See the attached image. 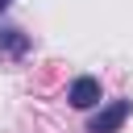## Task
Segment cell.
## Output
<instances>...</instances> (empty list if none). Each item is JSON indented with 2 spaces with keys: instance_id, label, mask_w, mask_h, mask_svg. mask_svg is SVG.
<instances>
[{
  "instance_id": "obj_1",
  "label": "cell",
  "mask_w": 133,
  "mask_h": 133,
  "mask_svg": "<svg viewBox=\"0 0 133 133\" xmlns=\"http://www.w3.org/2000/svg\"><path fill=\"white\" fill-rule=\"evenodd\" d=\"M129 112H133V100H112V104H104V108L87 121V133H116V129L129 121Z\"/></svg>"
},
{
  "instance_id": "obj_4",
  "label": "cell",
  "mask_w": 133,
  "mask_h": 133,
  "mask_svg": "<svg viewBox=\"0 0 133 133\" xmlns=\"http://www.w3.org/2000/svg\"><path fill=\"white\" fill-rule=\"evenodd\" d=\"M8 4H12V0H0V12H4V8H8Z\"/></svg>"
},
{
  "instance_id": "obj_2",
  "label": "cell",
  "mask_w": 133,
  "mask_h": 133,
  "mask_svg": "<svg viewBox=\"0 0 133 133\" xmlns=\"http://www.w3.org/2000/svg\"><path fill=\"white\" fill-rule=\"evenodd\" d=\"M66 100H71V108H91V104H100V79H91V75H79V79L71 83Z\"/></svg>"
},
{
  "instance_id": "obj_3",
  "label": "cell",
  "mask_w": 133,
  "mask_h": 133,
  "mask_svg": "<svg viewBox=\"0 0 133 133\" xmlns=\"http://www.w3.org/2000/svg\"><path fill=\"white\" fill-rule=\"evenodd\" d=\"M25 54H29V37L12 25H4L0 29V58H25Z\"/></svg>"
}]
</instances>
